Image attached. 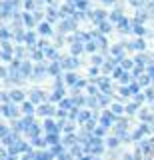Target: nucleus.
<instances>
[{
  "mask_svg": "<svg viewBox=\"0 0 154 160\" xmlns=\"http://www.w3.org/2000/svg\"><path fill=\"white\" fill-rule=\"evenodd\" d=\"M46 144H50V146H56V144H62V140H60V134L58 132H50V134H46Z\"/></svg>",
  "mask_w": 154,
  "mask_h": 160,
  "instance_id": "nucleus-1",
  "label": "nucleus"
},
{
  "mask_svg": "<svg viewBox=\"0 0 154 160\" xmlns=\"http://www.w3.org/2000/svg\"><path fill=\"white\" fill-rule=\"evenodd\" d=\"M100 122H102V126H104V128L110 126L112 122H116V114H112V112H104V114H102V118H100Z\"/></svg>",
  "mask_w": 154,
  "mask_h": 160,
  "instance_id": "nucleus-2",
  "label": "nucleus"
},
{
  "mask_svg": "<svg viewBox=\"0 0 154 160\" xmlns=\"http://www.w3.org/2000/svg\"><path fill=\"white\" fill-rule=\"evenodd\" d=\"M2 114L6 118H14L18 114V110H16V106H12V104H4V106H2Z\"/></svg>",
  "mask_w": 154,
  "mask_h": 160,
  "instance_id": "nucleus-3",
  "label": "nucleus"
},
{
  "mask_svg": "<svg viewBox=\"0 0 154 160\" xmlns=\"http://www.w3.org/2000/svg\"><path fill=\"white\" fill-rule=\"evenodd\" d=\"M44 128H46L48 134H50V132H60V126H56L52 118H46V120H44Z\"/></svg>",
  "mask_w": 154,
  "mask_h": 160,
  "instance_id": "nucleus-4",
  "label": "nucleus"
},
{
  "mask_svg": "<svg viewBox=\"0 0 154 160\" xmlns=\"http://www.w3.org/2000/svg\"><path fill=\"white\" fill-rule=\"evenodd\" d=\"M76 142H78V136H74V134H66V136L62 138V144H64V146H70V148H72Z\"/></svg>",
  "mask_w": 154,
  "mask_h": 160,
  "instance_id": "nucleus-5",
  "label": "nucleus"
},
{
  "mask_svg": "<svg viewBox=\"0 0 154 160\" xmlns=\"http://www.w3.org/2000/svg\"><path fill=\"white\" fill-rule=\"evenodd\" d=\"M62 154H66V152H64V144H56V146H50V156H58V158H60Z\"/></svg>",
  "mask_w": 154,
  "mask_h": 160,
  "instance_id": "nucleus-6",
  "label": "nucleus"
},
{
  "mask_svg": "<svg viewBox=\"0 0 154 160\" xmlns=\"http://www.w3.org/2000/svg\"><path fill=\"white\" fill-rule=\"evenodd\" d=\"M148 132H150V128H148V126H144V124H142V126H140V128L136 130V132L132 134V138H134V140H140V138L144 136V134H148Z\"/></svg>",
  "mask_w": 154,
  "mask_h": 160,
  "instance_id": "nucleus-7",
  "label": "nucleus"
},
{
  "mask_svg": "<svg viewBox=\"0 0 154 160\" xmlns=\"http://www.w3.org/2000/svg\"><path fill=\"white\" fill-rule=\"evenodd\" d=\"M10 98L14 100V102H22V100H24V94L20 92V90H12V92H10Z\"/></svg>",
  "mask_w": 154,
  "mask_h": 160,
  "instance_id": "nucleus-8",
  "label": "nucleus"
},
{
  "mask_svg": "<svg viewBox=\"0 0 154 160\" xmlns=\"http://www.w3.org/2000/svg\"><path fill=\"white\" fill-rule=\"evenodd\" d=\"M82 152H84V148H80L78 144H74V146L70 148V154H72V156H76V158H80V156H82Z\"/></svg>",
  "mask_w": 154,
  "mask_h": 160,
  "instance_id": "nucleus-9",
  "label": "nucleus"
},
{
  "mask_svg": "<svg viewBox=\"0 0 154 160\" xmlns=\"http://www.w3.org/2000/svg\"><path fill=\"white\" fill-rule=\"evenodd\" d=\"M38 112L44 114V116H52V114H54V108H52V106H46V104H44V106H40V110H38Z\"/></svg>",
  "mask_w": 154,
  "mask_h": 160,
  "instance_id": "nucleus-10",
  "label": "nucleus"
},
{
  "mask_svg": "<svg viewBox=\"0 0 154 160\" xmlns=\"http://www.w3.org/2000/svg\"><path fill=\"white\" fill-rule=\"evenodd\" d=\"M62 66H64V68H74V66H78V62H76L74 58H66V60L62 62Z\"/></svg>",
  "mask_w": 154,
  "mask_h": 160,
  "instance_id": "nucleus-11",
  "label": "nucleus"
},
{
  "mask_svg": "<svg viewBox=\"0 0 154 160\" xmlns=\"http://www.w3.org/2000/svg\"><path fill=\"white\" fill-rule=\"evenodd\" d=\"M60 28L64 30V32H66V30H72L74 28V20H64V22L60 24Z\"/></svg>",
  "mask_w": 154,
  "mask_h": 160,
  "instance_id": "nucleus-12",
  "label": "nucleus"
},
{
  "mask_svg": "<svg viewBox=\"0 0 154 160\" xmlns=\"http://www.w3.org/2000/svg\"><path fill=\"white\" fill-rule=\"evenodd\" d=\"M32 102H42V92H38V90H34V92L30 94Z\"/></svg>",
  "mask_w": 154,
  "mask_h": 160,
  "instance_id": "nucleus-13",
  "label": "nucleus"
},
{
  "mask_svg": "<svg viewBox=\"0 0 154 160\" xmlns=\"http://www.w3.org/2000/svg\"><path fill=\"white\" fill-rule=\"evenodd\" d=\"M88 152H92L94 156H96V154H102L104 152V146L100 144V146H90V150H88Z\"/></svg>",
  "mask_w": 154,
  "mask_h": 160,
  "instance_id": "nucleus-14",
  "label": "nucleus"
},
{
  "mask_svg": "<svg viewBox=\"0 0 154 160\" xmlns=\"http://www.w3.org/2000/svg\"><path fill=\"white\" fill-rule=\"evenodd\" d=\"M20 74H24V76H28V74H30V64H28V62H24L22 66H20Z\"/></svg>",
  "mask_w": 154,
  "mask_h": 160,
  "instance_id": "nucleus-15",
  "label": "nucleus"
},
{
  "mask_svg": "<svg viewBox=\"0 0 154 160\" xmlns=\"http://www.w3.org/2000/svg\"><path fill=\"white\" fill-rule=\"evenodd\" d=\"M72 100H60V108L62 110H68V108H72Z\"/></svg>",
  "mask_w": 154,
  "mask_h": 160,
  "instance_id": "nucleus-16",
  "label": "nucleus"
},
{
  "mask_svg": "<svg viewBox=\"0 0 154 160\" xmlns=\"http://www.w3.org/2000/svg\"><path fill=\"white\" fill-rule=\"evenodd\" d=\"M24 22L28 24V26H34V22H36V18L30 16V14H24Z\"/></svg>",
  "mask_w": 154,
  "mask_h": 160,
  "instance_id": "nucleus-17",
  "label": "nucleus"
},
{
  "mask_svg": "<svg viewBox=\"0 0 154 160\" xmlns=\"http://www.w3.org/2000/svg\"><path fill=\"white\" fill-rule=\"evenodd\" d=\"M118 142H120V138H108V140H106V144H108L110 148H116Z\"/></svg>",
  "mask_w": 154,
  "mask_h": 160,
  "instance_id": "nucleus-18",
  "label": "nucleus"
},
{
  "mask_svg": "<svg viewBox=\"0 0 154 160\" xmlns=\"http://www.w3.org/2000/svg\"><path fill=\"white\" fill-rule=\"evenodd\" d=\"M104 132H106V130H104V126H98V128L92 132V136H98V138H102V136H104Z\"/></svg>",
  "mask_w": 154,
  "mask_h": 160,
  "instance_id": "nucleus-19",
  "label": "nucleus"
},
{
  "mask_svg": "<svg viewBox=\"0 0 154 160\" xmlns=\"http://www.w3.org/2000/svg\"><path fill=\"white\" fill-rule=\"evenodd\" d=\"M32 144H34V146H44V144H46V140H42L40 136H38V138H32Z\"/></svg>",
  "mask_w": 154,
  "mask_h": 160,
  "instance_id": "nucleus-20",
  "label": "nucleus"
},
{
  "mask_svg": "<svg viewBox=\"0 0 154 160\" xmlns=\"http://www.w3.org/2000/svg\"><path fill=\"white\" fill-rule=\"evenodd\" d=\"M66 82H68V84H74V86H76L78 80H76V76H74V74H66Z\"/></svg>",
  "mask_w": 154,
  "mask_h": 160,
  "instance_id": "nucleus-21",
  "label": "nucleus"
},
{
  "mask_svg": "<svg viewBox=\"0 0 154 160\" xmlns=\"http://www.w3.org/2000/svg\"><path fill=\"white\" fill-rule=\"evenodd\" d=\"M48 72H50V74H58V72H60V66H58V64H50Z\"/></svg>",
  "mask_w": 154,
  "mask_h": 160,
  "instance_id": "nucleus-22",
  "label": "nucleus"
},
{
  "mask_svg": "<svg viewBox=\"0 0 154 160\" xmlns=\"http://www.w3.org/2000/svg\"><path fill=\"white\" fill-rule=\"evenodd\" d=\"M24 112H26V114H32L34 112V106H32L30 102H24Z\"/></svg>",
  "mask_w": 154,
  "mask_h": 160,
  "instance_id": "nucleus-23",
  "label": "nucleus"
},
{
  "mask_svg": "<svg viewBox=\"0 0 154 160\" xmlns=\"http://www.w3.org/2000/svg\"><path fill=\"white\" fill-rule=\"evenodd\" d=\"M40 34H50V26H48L46 22L40 24Z\"/></svg>",
  "mask_w": 154,
  "mask_h": 160,
  "instance_id": "nucleus-24",
  "label": "nucleus"
},
{
  "mask_svg": "<svg viewBox=\"0 0 154 160\" xmlns=\"http://www.w3.org/2000/svg\"><path fill=\"white\" fill-rule=\"evenodd\" d=\"M120 28L124 30V32H126V30H130V24H128V20H124V18L120 20Z\"/></svg>",
  "mask_w": 154,
  "mask_h": 160,
  "instance_id": "nucleus-25",
  "label": "nucleus"
},
{
  "mask_svg": "<svg viewBox=\"0 0 154 160\" xmlns=\"http://www.w3.org/2000/svg\"><path fill=\"white\" fill-rule=\"evenodd\" d=\"M72 102H74V106H82V104H84V102H86V100H84L82 96H80V98H78V96H76V98H74V100H72Z\"/></svg>",
  "mask_w": 154,
  "mask_h": 160,
  "instance_id": "nucleus-26",
  "label": "nucleus"
},
{
  "mask_svg": "<svg viewBox=\"0 0 154 160\" xmlns=\"http://www.w3.org/2000/svg\"><path fill=\"white\" fill-rule=\"evenodd\" d=\"M86 6H88V4L84 2V0H76V8H78V10H84Z\"/></svg>",
  "mask_w": 154,
  "mask_h": 160,
  "instance_id": "nucleus-27",
  "label": "nucleus"
},
{
  "mask_svg": "<svg viewBox=\"0 0 154 160\" xmlns=\"http://www.w3.org/2000/svg\"><path fill=\"white\" fill-rule=\"evenodd\" d=\"M112 112L114 114H120L122 112V106H120V104H112Z\"/></svg>",
  "mask_w": 154,
  "mask_h": 160,
  "instance_id": "nucleus-28",
  "label": "nucleus"
},
{
  "mask_svg": "<svg viewBox=\"0 0 154 160\" xmlns=\"http://www.w3.org/2000/svg\"><path fill=\"white\" fill-rule=\"evenodd\" d=\"M72 52H74V54L82 52V44H78V42H76V44H74V46H72Z\"/></svg>",
  "mask_w": 154,
  "mask_h": 160,
  "instance_id": "nucleus-29",
  "label": "nucleus"
},
{
  "mask_svg": "<svg viewBox=\"0 0 154 160\" xmlns=\"http://www.w3.org/2000/svg\"><path fill=\"white\" fill-rule=\"evenodd\" d=\"M100 30H102V32H108V30H110V24H106L102 20V22H100Z\"/></svg>",
  "mask_w": 154,
  "mask_h": 160,
  "instance_id": "nucleus-30",
  "label": "nucleus"
},
{
  "mask_svg": "<svg viewBox=\"0 0 154 160\" xmlns=\"http://www.w3.org/2000/svg\"><path fill=\"white\" fill-rule=\"evenodd\" d=\"M24 40H26V42H30V44H34V34H32V32H28L26 36H24Z\"/></svg>",
  "mask_w": 154,
  "mask_h": 160,
  "instance_id": "nucleus-31",
  "label": "nucleus"
},
{
  "mask_svg": "<svg viewBox=\"0 0 154 160\" xmlns=\"http://www.w3.org/2000/svg\"><path fill=\"white\" fill-rule=\"evenodd\" d=\"M136 108H138V102H134V104H130V106L126 108V112H136Z\"/></svg>",
  "mask_w": 154,
  "mask_h": 160,
  "instance_id": "nucleus-32",
  "label": "nucleus"
},
{
  "mask_svg": "<svg viewBox=\"0 0 154 160\" xmlns=\"http://www.w3.org/2000/svg\"><path fill=\"white\" fill-rule=\"evenodd\" d=\"M86 50H88V52H94V50H96V44H94V42H88L86 44Z\"/></svg>",
  "mask_w": 154,
  "mask_h": 160,
  "instance_id": "nucleus-33",
  "label": "nucleus"
},
{
  "mask_svg": "<svg viewBox=\"0 0 154 160\" xmlns=\"http://www.w3.org/2000/svg\"><path fill=\"white\" fill-rule=\"evenodd\" d=\"M148 82H150V76H142L140 78V86H146Z\"/></svg>",
  "mask_w": 154,
  "mask_h": 160,
  "instance_id": "nucleus-34",
  "label": "nucleus"
},
{
  "mask_svg": "<svg viewBox=\"0 0 154 160\" xmlns=\"http://www.w3.org/2000/svg\"><path fill=\"white\" fill-rule=\"evenodd\" d=\"M122 68H132V60H122Z\"/></svg>",
  "mask_w": 154,
  "mask_h": 160,
  "instance_id": "nucleus-35",
  "label": "nucleus"
},
{
  "mask_svg": "<svg viewBox=\"0 0 154 160\" xmlns=\"http://www.w3.org/2000/svg\"><path fill=\"white\" fill-rule=\"evenodd\" d=\"M134 32H136V34H144V28L140 26V24H136V26H134Z\"/></svg>",
  "mask_w": 154,
  "mask_h": 160,
  "instance_id": "nucleus-36",
  "label": "nucleus"
},
{
  "mask_svg": "<svg viewBox=\"0 0 154 160\" xmlns=\"http://www.w3.org/2000/svg\"><path fill=\"white\" fill-rule=\"evenodd\" d=\"M32 56H34V60H40V58H42V52H40V50H36Z\"/></svg>",
  "mask_w": 154,
  "mask_h": 160,
  "instance_id": "nucleus-37",
  "label": "nucleus"
},
{
  "mask_svg": "<svg viewBox=\"0 0 154 160\" xmlns=\"http://www.w3.org/2000/svg\"><path fill=\"white\" fill-rule=\"evenodd\" d=\"M26 8L28 10H34V2H32V0H26Z\"/></svg>",
  "mask_w": 154,
  "mask_h": 160,
  "instance_id": "nucleus-38",
  "label": "nucleus"
},
{
  "mask_svg": "<svg viewBox=\"0 0 154 160\" xmlns=\"http://www.w3.org/2000/svg\"><path fill=\"white\" fill-rule=\"evenodd\" d=\"M58 160H72V154H62Z\"/></svg>",
  "mask_w": 154,
  "mask_h": 160,
  "instance_id": "nucleus-39",
  "label": "nucleus"
},
{
  "mask_svg": "<svg viewBox=\"0 0 154 160\" xmlns=\"http://www.w3.org/2000/svg\"><path fill=\"white\" fill-rule=\"evenodd\" d=\"M92 60H94V64H102V58L100 56H94Z\"/></svg>",
  "mask_w": 154,
  "mask_h": 160,
  "instance_id": "nucleus-40",
  "label": "nucleus"
},
{
  "mask_svg": "<svg viewBox=\"0 0 154 160\" xmlns=\"http://www.w3.org/2000/svg\"><path fill=\"white\" fill-rule=\"evenodd\" d=\"M122 160H136V158H134L132 154H124V158H122Z\"/></svg>",
  "mask_w": 154,
  "mask_h": 160,
  "instance_id": "nucleus-41",
  "label": "nucleus"
},
{
  "mask_svg": "<svg viewBox=\"0 0 154 160\" xmlns=\"http://www.w3.org/2000/svg\"><path fill=\"white\" fill-rule=\"evenodd\" d=\"M146 96L148 98H154V90H146Z\"/></svg>",
  "mask_w": 154,
  "mask_h": 160,
  "instance_id": "nucleus-42",
  "label": "nucleus"
},
{
  "mask_svg": "<svg viewBox=\"0 0 154 160\" xmlns=\"http://www.w3.org/2000/svg\"><path fill=\"white\" fill-rule=\"evenodd\" d=\"M22 160H34V158H32V154H30V152H28V154H26V156H24Z\"/></svg>",
  "mask_w": 154,
  "mask_h": 160,
  "instance_id": "nucleus-43",
  "label": "nucleus"
},
{
  "mask_svg": "<svg viewBox=\"0 0 154 160\" xmlns=\"http://www.w3.org/2000/svg\"><path fill=\"white\" fill-rule=\"evenodd\" d=\"M78 160H92V158H90V156H80Z\"/></svg>",
  "mask_w": 154,
  "mask_h": 160,
  "instance_id": "nucleus-44",
  "label": "nucleus"
},
{
  "mask_svg": "<svg viewBox=\"0 0 154 160\" xmlns=\"http://www.w3.org/2000/svg\"><path fill=\"white\" fill-rule=\"evenodd\" d=\"M102 2H106V4H112V2H114V0H102Z\"/></svg>",
  "mask_w": 154,
  "mask_h": 160,
  "instance_id": "nucleus-45",
  "label": "nucleus"
},
{
  "mask_svg": "<svg viewBox=\"0 0 154 160\" xmlns=\"http://www.w3.org/2000/svg\"><path fill=\"white\" fill-rule=\"evenodd\" d=\"M96 160H100V158H96Z\"/></svg>",
  "mask_w": 154,
  "mask_h": 160,
  "instance_id": "nucleus-46",
  "label": "nucleus"
}]
</instances>
